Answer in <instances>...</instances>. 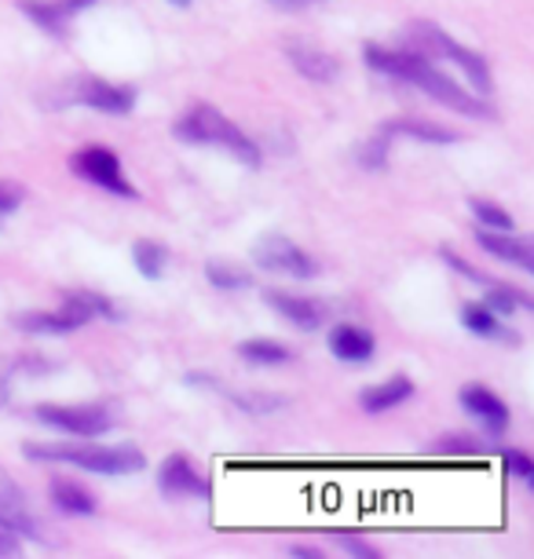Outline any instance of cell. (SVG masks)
I'll list each match as a JSON object with an SVG mask.
<instances>
[{"instance_id":"484cf974","label":"cell","mask_w":534,"mask_h":559,"mask_svg":"<svg viewBox=\"0 0 534 559\" xmlns=\"http://www.w3.org/2000/svg\"><path fill=\"white\" fill-rule=\"evenodd\" d=\"M205 278H209V286H216V289H224V293L249 289V282H253L242 267H235V263H224V260L205 263Z\"/></svg>"},{"instance_id":"9c48e42d","label":"cell","mask_w":534,"mask_h":559,"mask_svg":"<svg viewBox=\"0 0 534 559\" xmlns=\"http://www.w3.org/2000/svg\"><path fill=\"white\" fill-rule=\"evenodd\" d=\"M73 103L121 118V114H129L135 107V92L121 88V84L99 81V78H81V81H73Z\"/></svg>"},{"instance_id":"8d00e7d4","label":"cell","mask_w":534,"mask_h":559,"mask_svg":"<svg viewBox=\"0 0 534 559\" xmlns=\"http://www.w3.org/2000/svg\"><path fill=\"white\" fill-rule=\"evenodd\" d=\"M8 399H12V392H8V377H4V369H0V409L8 406Z\"/></svg>"},{"instance_id":"d6986e66","label":"cell","mask_w":534,"mask_h":559,"mask_svg":"<svg viewBox=\"0 0 534 559\" xmlns=\"http://www.w3.org/2000/svg\"><path fill=\"white\" fill-rule=\"evenodd\" d=\"M462 325L468 333H476V336H484V341H501V344H520V336L512 333V330H506L501 325V319L495 311L487 308L484 300H473V304H465L462 308Z\"/></svg>"},{"instance_id":"9a60e30c","label":"cell","mask_w":534,"mask_h":559,"mask_svg":"<svg viewBox=\"0 0 534 559\" xmlns=\"http://www.w3.org/2000/svg\"><path fill=\"white\" fill-rule=\"evenodd\" d=\"M330 352L333 358H341V362L348 366H366L377 352V341L370 330H363V325H333L330 330Z\"/></svg>"},{"instance_id":"8fae6325","label":"cell","mask_w":534,"mask_h":559,"mask_svg":"<svg viewBox=\"0 0 534 559\" xmlns=\"http://www.w3.org/2000/svg\"><path fill=\"white\" fill-rule=\"evenodd\" d=\"M264 304H271V308H275L282 319L293 322L304 333H316V330H322V325L330 322V304H322L316 297H293V293L268 289Z\"/></svg>"},{"instance_id":"30bf717a","label":"cell","mask_w":534,"mask_h":559,"mask_svg":"<svg viewBox=\"0 0 534 559\" xmlns=\"http://www.w3.org/2000/svg\"><path fill=\"white\" fill-rule=\"evenodd\" d=\"M0 531L15 534V537H37L40 534V523L34 509H29L23 487L0 472Z\"/></svg>"},{"instance_id":"4dcf8cb0","label":"cell","mask_w":534,"mask_h":559,"mask_svg":"<svg viewBox=\"0 0 534 559\" xmlns=\"http://www.w3.org/2000/svg\"><path fill=\"white\" fill-rule=\"evenodd\" d=\"M439 257H443V263H447V267H454L458 274H462V278H468V282H479V286H490V278H487V274L484 271H476L473 267V263H465L462 257H458V252H439Z\"/></svg>"},{"instance_id":"e575fe53","label":"cell","mask_w":534,"mask_h":559,"mask_svg":"<svg viewBox=\"0 0 534 559\" xmlns=\"http://www.w3.org/2000/svg\"><path fill=\"white\" fill-rule=\"evenodd\" d=\"M0 556H19V542H15V534L0 531Z\"/></svg>"},{"instance_id":"74e56055","label":"cell","mask_w":534,"mask_h":559,"mask_svg":"<svg viewBox=\"0 0 534 559\" xmlns=\"http://www.w3.org/2000/svg\"><path fill=\"white\" fill-rule=\"evenodd\" d=\"M169 4H173V8H187L191 0H169Z\"/></svg>"},{"instance_id":"f1b7e54d","label":"cell","mask_w":534,"mask_h":559,"mask_svg":"<svg viewBox=\"0 0 534 559\" xmlns=\"http://www.w3.org/2000/svg\"><path fill=\"white\" fill-rule=\"evenodd\" d=\"M468 209H473L476 224L484 227V230H512V216L501 205L484 202V198H473V202H468Z\"/></svg>"},{"instance_id":"44dd1931","label":"cell","mask_w":534,"mask_h":559,"mask_svg":"<svg viewBox=\"0 0 534 559\" xmlns=\"http://www.w3.org/2000/svg\"><path fill=\"white\" fill-rule=\"evenodd\" d=\"M381 132L389 135H414V140H425V143H454L458 135L454 132H447L443 124H432V121H414V118H406V121H392V124H381Z\"/></svg>"},{"instance_id":"5b68a950","label":"cell","mask_w":534,"mask_h":559,"mask_svg":"<svg viewBox=\"0 0 534 559\" xmlns=\"http://www.w3.org/2000/svg\"><path fill=\"white\" fill-rule=\"evenodd\" d=\"M73 176H81L85 183L99 187L107 194L118 198H135V187L129 183V176L121 173V157L110 151V146H81L78 154L70 157Z\"/></svg>"},{"instance_id":"d6a6232c","label":"cell","mask_w":534,"mask_h":559,"mask_svg":"<svg viewBox=\"0 0 534 559\" xmlns=\"http://www.w3.org/2000/svg\"><path fill=\"white\" fill-rule=\"evenodd\" d=\"M19 205H23V187L0 183V216H12Z\"/></svg>"},{"instance_id":"8992f818","label":"cell","mask_w":534,"mask_h":559,"mask_svg":"<svg viewBox=\"0 0 534 559\" xmlns=\"http://www.w3.org/2000/svg\"><path fill=\"white\" fill-rule=\"evenodd\" d=\"M253 263L260 271L289 274V278H316L319 274V263L286 235H260L253 241Z\"/></svg>"},{"instance_id":"2e32d148","label":"cell","mask_w":534,"mask_h":559,"mask_svg":"<svg viewBox=\"0 0 534 559\" xmlns=\"http://www.w3.org/2000/svg\"><path fill=\"white\" fill-rule=\"evenodd\" d=\"M62 319H70L73 330H81V325H88L92 319H114L118 322L121 314L118 308L107 300V297H99V293H92V289H73L62 297V308H59Z\"/></svg>"},{"instance_id":"f546056e","label":"cell","mask_w":534,"mask_h":559,"mask_svg":"<svg viewBox=\"0 0 534 559\" xmlns=\"http://www.w3.org/2000/svg\"><path fill=\"white\" fill-rule=\"evenodd\" d=\"M501 461L520 483H534V461L523 450H501Z\"/></svg>"},{"instance_id":"1f68e13d","label":"cell","mask_w":534,"mask_h":559,"mask_svg":"<svg viewBox=\"0 0 534 559\" xmlns=\"http://www.w3.org/2000/svg\"><path fill=\"white\" fill-rule=\"evenodd\" d=\"M337 545H341L348 556H359V559H377V556H381L373 545H366L363 537H355V534H337Z\"/></svg>"},{"instance_id":"7c38bea8","label":"cell","mask_w":534,"mask_h":559,"mask_svg":"<svg viewBox=\"0 0 534 559\" xmlns=\"http://www.w3.org/2000/svg\"><path fill=\"white\" fill-rule=\"evenodd\" d=\"M458 399H462L465 414L473 417L476 425L487 431V436H506V428H509V406L501 403V399L490 392V388H484V384H465Z\"/></svg>"},{"instance_id":"ffe728a7","label":"cell","mask_w":534,"mask_h":559,"mask_svg":"<svg viewBox=\"0 0 534 559\" xmlns=\"http://www.w3.org/2000/svg\"><path fill=\"white\" fill-rule=\"evenodd\" d=\"M48 498L59 512H67V515H96V498L70 479H51Z\"/></svg>"},{"instance_id":"277c9868","label":"cell","mask_w":534,"mask_h":559,"mask_svg":"<svg viewBox=\"0 0 534 559\" xmlns=\"http://www.w3.org/2000/svg\"><path fill=\"white\" fill-rule=\"evenodd\" d=\"M406 40H411V51H417V56H425V59H447V62H454V67H462L468 73V81L476 84V92L479 96H490V70H487V59L479 56V51L473 48H465L462 40H454L447 34V29H439L432 23H414V26H406Z\"/></svg>"},{"instance_id":"cb8c5ba5","label":"cell","mask_w":534,"mask_h":559,"mask_svg":"<svg viewBox=\"0 0 534 559\" xmlns=\"http://www.w3.org/2000/svg\"><path fill=\"white\" fill-rule=\"evenodd\" d=\"M238 355L246 358L249 366H286L289 362V347L286 344H278V341H246V344H238Z\"/></svg>"},{"instance_id":"603a6c76","label":"cell","mask_w":534,"mask_h":559,"mask_svg":"<svg viewBox=\"0 0 534 559\" xmlns=\"http://www.w3.org/2000/svg\"><path fill=\"white\" fill-rule=\"evenodd\" d=\"M15 325L23 333H34V336H67V333H73L70 319H62L59 311H26V314H19Z\"/></svg>"},{"instance_id":"83f0119b","label":"cell","mask_w":534,"mask_h":559,"mask_svg":"<svg viewBox=\"0 0 534 559\" xmlns=\"http://www.w3.org/2000/svg\"><path fill=\"white\" fill-rule=\"evenodd\" d=\"M355 162H359L363 168H370V173H377V168L389 165V135L377 132L373 140H366L355 146Z\"/></svg>"},{"instance_id":"7a4b0ae2","label":"cell","mask_w":534,"mask_h":559,"mask_svg":"<svg viewBox=\"0 0 534 559\" xmlns=\"http://www.w3.org/2000/svg\"><path fill=\"white\" fill-rule=\"evenodd\" d=\"M23 453L29 461H62L73 464L81 472H92V476H140L146 468V457L135 447H99V442H26Z\"/></svg>"},{"instance_id":"3957f363","label":"cell","mask_w":534,"mask_h":559,"mask_svg":"<svg viewBox=\"0 0 534 559\" xmlns=\"http://www.w3.org/2000/svg\"><path fill=\"white\" fill-rule=\"evenodd\" d=\"M173 135L191 146H219V151H227L235 162H242L249 168L260 165V146L249 140L227 114H219L216 107H205V103L187 110L183 118L173 124Z\"/></svg>"},{"instance_id":"ba28073f","label":"cell","mask_w":534,"mask_h":559,"mask_svg":"<svg viewBox=\"0 0 534 559\" xmlns=\"http://www.w3.org/2000/svg\"><path fill=\"white\" fill-rule=\"evenodd\" d=\"M158 487L165 498H173V501H209L213 498V483H209L202 472L194 468V461L183 457V453H173V457L162 461Z\"/></svg>"},{"instance_id":"5bb4252c","label":"cell","mask_w":534,"mask_h":559,"mask_svg":"<svg viewBox=\"0 0 534 559\" xmlns=\"http://www.w3.org/2000/svg\"><path fill=\"white\" fill-rule=\"evenodd\" d=\"M476 246L490 252V257L506 260V263H517L520 271H534V246L531 238L523 235H512V230H476Z\"/></svg>"},{"instance_id":"7402d4cb","label":"cell","mask_w":534,"mask_h":559,"mask_svg":"<svg viewBox=\"0 0 534 559\" xmlns=\"http://www.w3.org/2000/svg\"><path fill=\"white\" fill-rule=\"evenodd\" d=\"M132 260H135V271L143 274V278H162L165 274V263H169V249L162 246V241H151V238H140L132 246Z\"/></svg>"},{"instance_id":"ac0fdd59","label":"cell","mask_w":534,"mask_h":559,"mask_svg":"<svg viewBox=\"0 0 534 559\" xmlns=\"http://www.w3.org/2000/svg\"><path fill=\"white\" fill-rule=\"evenodd\" d=\"M406 399H414V381L411 377H389V381L363 388L359 392V406L366 414H389V409L403 406Z\"/></svg>"},{"instance_id":"d590c367","label":"cell","mask_w":534,"mask_h":559,"mask_svg":"<svg viewBox=\"0 0 534 559\" xmlns=\"http://www.w3.org/2000/svg\"><path fill=\"white\" fill-rule=\"evenodd\" d=\"M278 8H308V4H319V0H271Z\"/></svg>"},{"instance_id":"836d02e7","label":"cell","mask_w":534,"mask_h":559,"mask_svg":"<svg viewBox=\"0 0 534 559\" xmlns=\"http://www.w3.org/2000/svg\"><path fill=\"white\" fill-rule=\"evenodd\" d=\"M289 556L293 559H322V548H316V545H293Z\"/></svg>"},{"instance_id":"6da1fadb","label":"cell","mask_w":534,"mask_h":559,"mask_svg":"<svg viewBox=\"0 0 534 559\" xmlns=\"http://www.w3.org/2000/svg\"><path fill=\"white\" fill-rule=\"evenodd\" d=\"M366 62L370 70L384 73V78H395V81H406L414 88H422L425 96H432L436 103L443 107L465 114V118H495V110L487 107L484 96H473L465 92L458 81H450L443 70H436L432 59L417 56L411 48H381V45H366Z\"/></svg>"},{"instance_id":"4fadbf2b","label":"cell","mask_w":534,"mask_h":559,"mask_svg":"<svg viewBox=\"0 0 534 559\" xmlns=\"http://www.w3.org/2000/svg\"><path fill=\"white\" fill-rule=\"evenodd\" d=\"M92 4H96V0H19V12H23L29 23H37L40 29H48L51 37H59L70 19Z\"/></svg>"},{"instance_id":"52a82bcc","label":"cell","mask_w":534,"mask_h":559,"mask_svg":"<svg viewBox=\"0 0 534 559\" xmlns=\"http://www.w3.org/2000/svg\"><path fill=\"white\" fill-rule=\"evenodd\" d=\"M34 420H40V425H48L56 431H67V436H78V439H99V436H107V431L114 428V417L103 406L45 403V406L34 409Z\"/></svg>"},{"instance_id":"d4e9b609","label":"cell","mask_w":534,"mask_h":559,"mask_svg":"<svg viewBox=\"0 0 534 559\" xmlns=\"http://www.w3.org/2000/svg\"><path fill=\"white\" fill-rule=\"evenodd\" d=\"M484 304H487V308L495 311V314H512V311H531V308H534L527 293L517 289V286H501V282H490Z\"/></svg>"},{"instance_id":"4316f807","label":"cell","mask_w":534,"mask_h":559,"mask_svg":"<svg viewBox=\"0 0 534 559\" xmlns=\"http://www.w3.org/2000/svg\"><path fill=\"white\" fill-rule=\"evenodd\" d=\"M432 453H439V457H484L490 450L473 436H443L432 442Z\"/></svg>"},{"instance_id":"e0dca14e","label":"cell","mask_w":534,"mask_h":559,"mask_svg":"<svg viewBox=\"0 0 534 559\" xmlns=\"http://www.w3.org/2000/svg\"><path fill=\"white\" fill-rule=\"evenodd\" d=\"M286 59L293 62V70H297L300 78H308V81H333V78H337V70H341V62L333 59L330 51L308 45V40H289Z\"/></svg>"}]
</instances>
